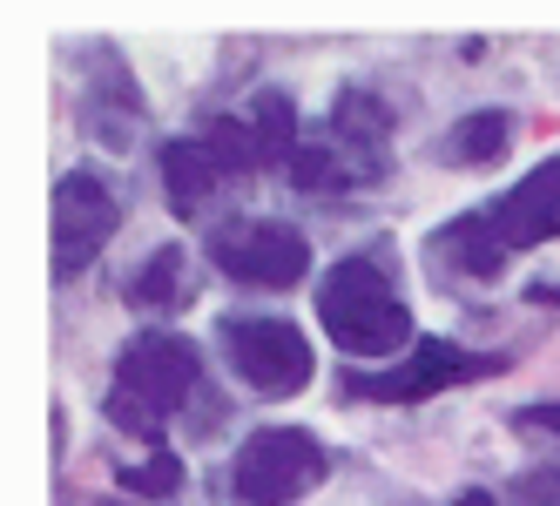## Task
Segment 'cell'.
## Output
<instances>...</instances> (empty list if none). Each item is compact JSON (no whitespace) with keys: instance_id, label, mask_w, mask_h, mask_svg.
Returning <instances> with one entry per match:
<instances>
[{"instance_id":"obj_1","label":"cell","mask_w":560,"mask_h":506,"mask_svg":"<svg viewBox=\"0 0 560 506\" xmlns=\"http://www.w3.org/2000/svg\"><path fill=\"white\" fill-rule=\"evenodd\" d=\"M317 325L338 338L351 358H392L412 344V310L398 297L392 270L378 257H345L325 284H317Z\"/></svg>"},{"instance_id":"obj_2","label":"cell","mask_w":560,"mask_h":506,"mask_svg":"<svg viewBox=\"0 0 560 506\" xmlns=\"http://www.w3.org/2000/svg\"><path fill=\"white\" fill-rule=\"evenodd\" d=\"M189 392H196V344L176 338V331H142L136 344H122V358H115L108 419L136 439H155L183 412Z\"/></svg>"},{"instance_id":"obj_3","label":"cell","mask_w":560,"mask_h":506,"mask_svg":"<svg viewBox=\"0 0 560 506\" xmlns=\"http://www.w3.org/2000/svg\"><path fill=\"white\" fill-rule=\"evenodd\" d=\"M230 480H236V499L244 506H291L325 480V446L311 433H298V425H264V433L244 439Z\"/></svg>"},{"instance_id":"obj_4","label":"cell","mask_w":560,"mask_h":506,"mask_svg":"<svg viewBox=\"0 0 560 506\" xmlns=\"http://www.w3.org/2000/svg\"><path fill=\"white\" fill-rule=\"evenodd\" d=\"M217 270L236 284H257V291H291L304 270H311V244H304V230L291 223H277V216H244V223H230L217 230Z\"/></svg>"},{"instance_id":"obj_5","label":"cell","mask_w":560,"mask_h":506,"mask_svg":"<svg viewBox=\"0 0 560 506\" xmlns=\"http://www.w3.org/2000/svg\"><path fill=\"white\" fill-rule=\"evenodd\" d=\"M223 352L236 378H250L270 399H291L311 385V344L284 318H223Z\"/></svg>"},{"instance_id":"obj_6","label":"cell","mask_w":560,"mask_h":506,"mask_svg":"<svg viewBox=\"0 0 560 506\" xmlns=\"http://www.w3.org/2000/svg\"><path fill=\"white\" fill-rule=\"evenodd\" d=\"M115 223H122V203H115V189L102 176L68 169L55 183V278L61 284L102 257V244L115 237Z\"/></svg>"},{"instance_id":"obj_7","label":"cell","mask_w":560,"mask_h":506,"mask_svg":"<svg viewBox=\"0 0 560 506\" xmlns=\"http://www.w3.org/2000/svg\"><path fill=\"white\" fill-rule=\"evenodd\" d=\"M487 237L513 257V250H534V244H553L560 237V155H547L540 169H527L500 203L479 210Z\"/></svg>"},{"instance_id":"obj_8","label":"cell","mask_w":560,"mask_h":506,"mask_svg":"<svg viewBox=\"0 0 560 506\" xmlns=\"http://www.w3.org/2000/svg\"><path fill=\"white\" fill-rule=\"evenodd\" d=\"M331 149L351 169V183H378L392 169V108L372 89H345L331 102Z\"/></svg>"},{"instance_id":"obj_9","label":"cell","mask_w":560,"mask_h":506,"mask_svg":"<svg viewBox=\"0 0 560 506\" xmlns=\"http://www.w3.org/2000/svg\"><path fill=\"white\" fill-rule=\"evenodd\" d=\"M472 372H479V358H466L459 344H446V338H432V344H412L398 372L351 378V392L358 399H385V405H412V399H432V392H446V385H459Z\"/></svg>"},{"instance_id":"obj_10","label":"cell","mask_w":560,"mask_h":506,"mask_svg":"<svg viewBox=\"0 0 560 506\" xmlns=\"http://www.w3.org/2000/svg\"><path fill=\"white\" fill-rule=\"evenodd\" d=\"M217 189H223V163L210 155L203 136H183L163 149V197L176 216H203L217 203Z\"/></svg>"},{"instance_id":"obj_11","label":"cell","mask_w":560,"mask_h":506,"mask_svg":"<svg viewBox=\"0 0 560 506\" xmlns=\"http://www.w3.org/2000/svg\"><path fill=\"white\" fill-rule=\"evenodd\" d=\"M506 142H513L506 115L500 108H472V115H459V122L446 129L439 163H446V169H487V163H500V155H506Z\"/></svg>"},{"instance_id":"obj_12","label":"cell","mask_w":560,"mask_h":506,"mask_svg":"<svg viewBox=\"0 0 560 506\" xmlns=\"http://www.w3.org/2000/svg\"><path fill=\"white\" fill-rule=\"evenodd\" d=\"M432 263H439V270H466V278H493V270L506 263V250L487 237V223H479V210H472V216L446 223V230L432 237Z\"/></svg>"},{"instance_id":"obj_13","label":"cell","mask_w":560,"mask_h":506,"mask_svg":"<svg viewBox=\"0 0 560 506\" xmlns=\"http://www.w3.org/2000/svg\"><path fill=\"white\" fill-rule=\"evenodd\" d=\"M129 304L136 310H183L189 304V257L176 244H163L136 278H129Z\"/></svg>"},{"instance_id":"obj_14","label":"cell","mask_w":560,"mask_h":506,"mask_svg":"<svg viewBox=\"0 0 560 506\" xmlns=\"http://www.w3.org/2000/svg\"><path fill=\"white\" fill-rule=\"evenodd\" d=\"M298 108L284 95H257L250 108V155H257V169H277V163H298Z\"/></svg>"},{"instance_id":"obj_15","label":"cell","mask_w":560,"mask_h":506,"mask_svg":"<svg viewBox=\"0 0 560 506\" xmlns=\"http://www.w3.org/2000/svg\"><path fill=\"white\" fill-rule=\"evenodd\" d=\"M291 176H298L304 197H331V189L351 183V169L338 163V149H331V142H304V149H298V163H291Z\"/></svg>"},{"instance_id":"obj_16","label":"cell","mask_w":560,"mask_h":506,"mask_svg":"<svg viewBox=\"0 0 560 506\" xmlns=\"http://www.w3.org/2000/svg\"><path fill=\"white\" fill-rule=\"evenodd\" d=\"M183 486V459H170V452H155V459H136V466H122V493H142V499H170Z\"/></svg>"},{"instance_id":"obj_17","label":"cell","mask_w":560,"mask_h":506,"mask_svg":"<svg viewBox=\"0 0 560 506\" xmlns=\"http://www.w3.org/2000/svg\"><path fill=\"white\" fill-rule=\"evenodd\" d=\"M560 499V473L553 466H540V473H527V480H513V493H506V506H553Z\"/></svg>"},{"instance_id":"obj_18","label":"cell","mask_w":560,"mask_h":506,"mask_svg":"<svg viewBox=\"0 0 560 506\" xmlns=\"http://www.w3.org/2000/svg\"><path fill=\"white\" fill-rule=\"evenodd\" d=\"M520 425H540V433H560V405H553V399H540V405H527V412H520Z\"/></svg>"},{"instance_id":"obj_19","label":"cell","mask_w":560,"mask_h":506,"mask_svg":"<svg viewBox=\"0 0 560 506\" xmlns=\"http://www.w3.org/2000/svg\"><path fill=\"white\" fill-rule=\"evenodd\" d=\"M453 506H500V499H493V493H479V486H472V493H459Z\"/></svg>"}]
</instances>
